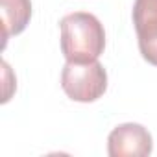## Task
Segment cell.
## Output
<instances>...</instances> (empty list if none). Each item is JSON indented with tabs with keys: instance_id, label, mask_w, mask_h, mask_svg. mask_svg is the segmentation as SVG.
Here are the masks:
<instances>
[{
	"instance_id": "1",
	"label": "cell",
	"mask_w": 157,
	"mask_h": 157,
	"mask_svg": "<svg viewBox=\"0 0 157 157\" xmlns=\"http://www.w3.org/2000/svg\"><path fill=\"white\" fill-rule=\"evenodd\" d=\"M61 52L67 61H96L105 48V32L102 22L85 11H74L61 19Z\"/></svg>"
},
{
	"instance_id": "2",
	"label": "cell",
	"mask_w": 157,
	"mask_h": 157,
	"mask_svg": "<svg viewBox=\"0 0 157 157\" xmlns=\"http://www.w3.org/2000/svg\"><path fill=\"white\" fill-rule=\"evenodd\" d=\"M61 87L70 100L89 104L105 93L107 72L102 63H98V59L89 63L67 61L61 72Z\"/></svg>"
},
{
	"instance_id": "3",
	"label": "cell",
	"mask_w": 157,
	"mask_h": 157,
	"mask_svg": "<svg viewBox=\"0 0 157 157\" xmlns=\"http://www.w3.org/2000/svg\"><path fill=\"white\" fill-rule=\"evenodd\" d=\"M153 142L150 131L140 124H120L107 139V151L111 157H146L151 153Z\"/></svg>"
},
{
	"instance_id": "4",
	"label": "cell",
	"mask_w": 157,
	"mask_h": 157,
	"mask_svg": "<svg viewBox=\"0 0 157 157\" xmlns=\"http://www.w3.org/2000/svg\"><path fill=\"white\" fill-rule=\"evenodd\" d=\"M133 24L142 57L157 67V0H135Z\"/></svg>"
},
{
	"instance_id": "5",
	"label": "cell",
	"mask_w": 157,
	"mask_h": 157,
	"mask_svg": "<svg viewBox=\"0 0 157 157\" xmlns=\"http://www.w3.org/2000/svg\"><path fill=\"white\" fill-rule=\"evenodd\" d=\"M2 8V48L11 35H19L30 22L32 2L30 0H0Z\"/></svg>"
}]
</instances>
